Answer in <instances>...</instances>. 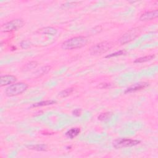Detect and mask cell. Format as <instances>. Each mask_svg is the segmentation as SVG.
Returning <instances> with one entry per match:
<instances>
[{
	"label": "cell",
	"instance_id": "cell-13",
	"mask_svg": "<svg viewBox=\"0 0 158 158\" xmlns=\"http://www.w3.org/2000/svg\"><path fill=\"white\" fill-rule=\"evenodd\" d=\"M154 58H155V55L151 54V55H148V56H144V57H141V58L136 59L135 60L134 63H145V62L152 61Z\"/></svg>",
	"mask_w": 158,
	"mask_h": 158
},
{
	"label": "cell",
	"instance_id": "cell-21",
	"mask_svg": "<svg viewBox=\"0 0 158 158\" xmlns=\"http://www.w3.org/2000/svg\"><path fill=\"white\" fill-rule=\"evenodd\" d=\"M72 114L76 116V117H79L82 114V109H76L72 111Z\"/></svg>",
	"mask_w": 158,
	"mask_h": 158
},
{
	"label": "cell",
	"instance_id": "cell-11",
	"mask_svg": "<svg viewBox=\"0 0 158 158\" xmlns=\"http://www.w3.org/2000/svg\"><path fill=\"white\" fill-rule=\"evenodd\" d=\"M28 148L29 149L32 150H35L37 152H46L48 149V147L46 145L44 144H38V145H30L28 146Z\"/></svg>",
	"mask_w": 158,
	"mask_h": 158
},
{
	"label": "cell",
	"instance_id": "cell-10",
	"mask_svg": "<svg viewBox=\"0 0 158 158\" xmlns=\"http://www.w3.org/2000/svg\"><path fill=\"white\" fill-rule=\"evenodd\" d=\"M80 133V129L79 128H72L69 130L66 133V136L69 139H73L76 137Z\"/></svg>",
	"mask_w": 158,
	"mask_h": 158
},
{
	"label": "cell",
	"instance_id": "cell-6",
	"mask_svg": "<svg viewBox=\"0 0 158 158\" xmlns=\"http://www.w3.org/2000/svg\"><path fill=\"white\" fill-rule=\"evenodd\" d=\"M141 32L140 28H134L128 30L120 38L119 42L122 45H124L134 40L136 37H138Z\"/></svg>",
	"mask_w": 158,
	"mask_h": 158
},
{
	"label": "cell",
	"instance_id": "cell-18",
	"mask_svg": "<svg viewBox=\"0 0 158 158\" xmlns=\"http://www.w3.org/2000/svg\"><path fill=\"white\" fill-rule=\"evenodd\" d=\"M50 69H51V67L50 66H45V67H42L40 69V71H37V72H38V74H39L40 75H44V74L50 71Z\"/></svg>",
	"mask_w": 158,
	"mask_h": 158
},
{
	"label": "cell",
	"instance_id": "cell-12",
	"mask_svg": "<svg viewBox=\"0 0 158 158\" xmlns=\"http://www.w3.org/2000/svg\"><path fill=\"white\" fill-rule=\"evenodd\" d=\"M55 103H56V101L54 100H47V101H40L38 102H36V103L33 104L32 105V107H42V106H49V105H52Z\"/></svg>",
	"mask_w": 158,
	"mask_h": 158
},
{
	"label": "cell",
	"instance_id": "cell-17",
	"mask_svg": "<svg viewBox=\"0 0 158 158\" xmlns=\"http://www.w3.org/2000/svg\"><path fill=\"white\" fill-rule=\"evenodd\" d=\"M126 53V51H124V50H120V51H119L115 52L114 53L110 54L107 55V56H106L105 58H113V57L122 56V55H123V54H125Z\"/></svg>",
	"mask_w": 158,
	"mask_h": 158
},
{
	"label": "cell",
	"instance_id": "cell-4",
	"mask_svg": "<svg viewBox=\"0 0 158 158\" xmlns=\"http://www.w3.org/2000/svg\"><path fill=\"white\" fill-rule=\"evenodd\" d=\"M24 25L22 19H14L7 22L1 26V31L3 32H11L22 28Z\"/></svg>",
	"mask_w": 158,
	"mask_h": 158
},
{
	"label": "cell",
	"instance_id": "cell-22",
	"mask_svg": "<svg viewBox=\"0 0 158 158\" xmlns=\"http://www.w3.org/2000/svg\"><path fill=\"white\" fill-rule=\"evenodd\" d=\"M102 87H101V88H108V87H110V85H111V84H101Z\"/></svg>",
	"mask_w": 158,
	"mask_h": 158
},
{
	"label": "cell",
	"instance_id": "cell-5",
	"mask_svg": "<svg viewBox=\"0 0 158 158\" xmlns=\"http://www.w3.org/2000/svg\"><path fill=\"white\" fill-rule=\"evenodd\" d=\"M113 47V44L109 42H102L93 46L90 49L92 55H99L105 53Z\"/></svg>",
	"mask_w": 158,
	"mask_h": 158
},
{
	"label": "cell",
	"instance_id": "cell-7",
	"mask_svg": "<svg viewBox=\"0 0 158 158\" xmlns=\"http://www.w3.org/2000/svg\"><path fill=\"white\" fill-rule=\"evenodd\" d=\"M158 16V10L156 9L152 11H148L145 13L142 14L140 17V20L141 21H148V20H152Z\"/></svg>",
	"mask_w": 158,
	"mask_h": 158
},
{
	"label": "cell",
	"instance_id": "cell-2",
	"mask_svg": "<svg viewBox=\"0 0 158 158\" xmlns=\"http://www.w3.org/2000/svg\"><path fill=\"white\" fill-rule=\"evenodd\" d=\"M28 87L29 86L27 84L19 82V83L10 85L8 87H7L5 90V93L8 97H15L25 92Z\"/></svg>",
	"mask_w": 158,
	"mask_h": 158
},
{
	"label": "cell",
	"instance_id": "cell-3",
	"mask_svg": "<svg viewBox=\"0 0 158 158\" xmlns=\"http://www.w3.org/2000/svg\"><path fill=\"white\" fill-rule=\"evenodd\" d=\"M140 140H132L130 139L121 138L115 140L113 141V146L116 149L123 148H129L132 147L139 145L140 143Z\"/></svg>",
	"mask_w": 158,
	"mask_h": 158
},
{
	"label": "cell",
	"instance_id": "cell-15",
	"mask_svg": "<svg viewBox=\"0 0 158 158\" xmlns=\"http://www.w3.org/2000/svg\"><path fill=\"white\" fill-rule=\"evenodd\" d=\"M74 91V88H69L65 89V90L63 91H62L59 93V96L62 98H66L68 97V96H69Z\"/></svg>",
	"mask_w": 158,
	"mask_h": 158
},
{
	"label": "cell",
	"instance_id": "cell-8",
	"mask_svg": "<svg viewBox=\"0 0 158 158\" xmlns=\"http://www.w3.org/2000/svg\"><path fill=\"white\" fill-rule=\"evenodd\" d=\"M148 86H149V84L146 83V82H140V83L135 84L133 85L128 88L126 90L125 93H133V92H135L137 91H140V90H143V89L146 88Z\"/></svg>",
	"mask_w": 158,
	"mask_h": 158
},
{
	"label": "cell",
	"instance_id": "cell-20",
	"mask_svg": "<svg viewBox=\"0 0 158 158\" xmlns=\"http://www.w3.org/2000/svg\"><path fill=\"white\" fill-rule=\"evenodd\" d=\"M30 42L29 40H24L20 43V46L24 49H27L30 46Z\"/></svg>",
	"mask_w": 158,
	"mask_h": 158
},
{
	"label": "cell",
	"instance_id": "cell-16",
	"mask_svg": "<svg viewBox=\"0 0 158 158\" xmlns=\"http://www.w3.org/2000/svg\"><path fill=\"white\" fill-rule=\"evenodd\" d=\"M111 115H112V113H104L101 114L98 117V120H101V121L106 120L109 119L110 118H111Z\"/></svg>",
	"mask_w": 158,
	"mask_h": 158
},
{
	"label": "cell",
	"instance_id": "cell-19",
	"mask_svg": "<svg viewBox=\"0 0 158 158\" xmlns=\"http://www.w3.org/2000/svg\"><path fill=\"white\" fill-rule=\"evenodd\" d=\"M37 66H38V63L36 61H32V62H30V63L28 64H27L25 67L27 70H30V69H33L36 68Z\"/></svg>",
	"mask_w": 158,
	"mask_h": 158
},
{
	"label": "cell",
	"instance_id": "cell-9",
	"mask_svg": "<svg viewBox=\"0 0 158 158\" xmlns=\"http://www.w3.org/2000/svg\"><path fill=\"white\" fill-rule=\"evenodd\" d=\"M17 81L16 77L12 75H5L1 77V87L9 85Z\"/></svg>",
	"mask_w": 158,
	"mask_h": 158
},
{
	"label": "cell",
	"instance_id": "cell-14",
	"mask_svg": "<svg viewBox=\"0 0 158 158\" xmlns=\"http://www.w3.org/2000/svg\"><path fill=\"white\" fill-rule=\"evenodd\" d=\"M42 30V33L45 34H48V35H55L57 33V30L56 29L53 28V27H45Z\"/></svg>",
	"mask_w": 158,
	"mask_h": 158
},
{
	"label": "cell",
	"instance_id": "cell-1",
	"mask_svg": "<svg viewBox=\"0 0 158 158\" xmlns=\"http://www.w3.org/2000/svg\"><path fill=\"white\" fill-rule=\"evenodd\" d=\"M88 43L86 37L80 36L69 39L62 44V48L65 50H76L85 46Z\"/></svg>",
	"mask_w": 158,
	"mask_h": 158
}]
</instances>
